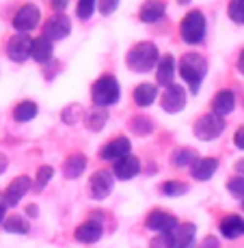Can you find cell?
I'll use <instances>...</instances> for the list:
<instances>
[{
  "label": "cell",
  "instance_id": "obj_1",
  "mask_svg": "<svg viewBox=\"0 0 244 248\" xmlns=\"http://www.w3.org/2000/svg\"><path fill=\"white\" fill-rule=\"evenodd\" d=\"M205 74H208V61L199 52H186L179 59V76L193 93H199Z\"/></svg>",
  "mask_w": 244,
  "mask_h": 248
},
{
  "label": "cell",
  "instance_id": "obj_2",
  "mask_svg": "<svg viewBox=\"0 0 244 248\" xmlns=\"http://www.w3.org/2000/svg\"><path fill=\"white\" fill-rule=\"evenodd\" d=\"M158 59H160L158 47L151 41H138V44H134L130 47V52L126 56V63L136 74H147V71H151L156 67Z\"/></svg>",
  "mask_w": 244,
  "mask_h": 248
},
{
  "label": "cell",
  "instance_id": "obj_3",
  "mask_svg": "<svg viewBox=\"0 0 244 248\" xmlns=\"http://www.w3.org/2000/svg\"><path fill=\"white\" fill-rule=\"evenodd\" d=\"M119 95H121V89H119L114 76H102V78L95 80L93 89H91V97H93V104L98 108H108L117 104Z\"/></svg>",
  "mask_w": 244,
  "mask_h": 248
},
{
  "label": "cell",
  "instance_id": "obj_4",
  "mask_svg": "<svg viewBox=\"0 0 244 248\" xmlns=\"http://www.w3.org/2000/svg\"><path fill=\"white\" fill-rule=\"evenodd\" d=\"M179 35L188 46H197L205 37V17L201 11H188L179 24Z\"/></svg>",
  "mask_w": 244,
  "mask_h": 248
},
{
  "label": "cell",
  "instance_id": "obj_5",
  "mask_svg": "<svg viewBox=\"0 0 244 248\" xmlns=\"http://www.w3.org/2000/svg\"><path fill=\"white\" fill-rule=\"evenodd\" d=\"M223 130H225V119L214 112L203 114V117H199L197 123H195V136L205 142L216 140V138L223 134Z\"/></svg>",
  "mask_w": 244,
  "mask_h": 248
},
{
  "label": "cell",
  "instance_id": "obj_6",
  "mask_svg": "<svg viewBox=\"0 0 244 248\" xmlns=\"http://www.w3.org/2000/svg\"><path fill=\"white\" fill-rule=\"evenodd\" d=\"M197 237V227L193 222H178V227L164 233L166 248H193Z\"/></svg>",
  "mask_w": 244,
  "mask_h": 248
},
{
  "label": "cell",
  "instance_id": "obj_7",
  "mask_svg": "<svg viewBox=\"0 0 244 248\" xmlns=\"http://www.w3.org/2000/svg\"><path fill=\"white\" fill-rule=\"evenodd\" d=\"M41 22V11L37 4H22L20 9L16 11V16H13V28H16V32H24V35H28L31 31H35L37 26H39Z\"/></svg>",
  "mask_w": 244,
  "mask_h": 248
},
{
  "label": "cell",
  "instance_id": "obj_8",
  "mask_svg": "<svg viewBox=\"0 0 244 248\" xmlns=\"http://www.w3.org/2000/svg\"><path fill=\"white\" fill-rule=\"evenodd\" d=\"M113 188H114V175H113V170L102 169V170H95V173L91 175V179H89V192H91V197H93L95 201H102V199H106L108 194L113 192Z\"/></svg>",
  "mask_w": 244,
  "mask_h": 248
},
{
  "label": "cell",
  "instance_id": "obj_9",
  "mask_svg": "<svg viewBox=\"0 0 244 248\" xmlns=\"http://www.w3.org/2000/svg\"><path fill=\"white\" fill-rule=\"evenodd\" d=\"M162 110L169 112V114H178L184 110L186 106V91L181 84H169V87H164V93H162Z\"/></svg>",
  "mask_w": 244,
  "mask_h": 248
},
{
  "label": "cell",
  "instance_id": "obj_10",
  "mask_svg": "<svg viewBox=\"0 0 244 248\" xmlns=\"http://www.w3.org/2000/svg\"><path fill=\"white\" fill-rule=\"evenodd\" d=\"M69 32H71V22L67 16H63V13H54V16L48 17L46 24H44V37L50 39L52 44L65 39Z\"/></svg>",
  "mask_w": 244,
  "mask_h": 248
},
{
  "label": "cell",
  "instance_id": "obj_11",
  "mask_svg": "<svg viewBox=\"0 0 244 248\" xmlns=\"http://www.w3.org/2000/svg\"><path fill=\"white\" fill-rule=\"evenodd\" d=\"M31 188H33L31 177L20 175V177H16L11 184L7 186V190H4V194H2V199H0V201L7 205V207H16V205L28 194V190H31Z\"/></svg>",
  "mask_w": 244,
  "mask_h": 248
},
{
  "label": "cell",
  "instance_id": "obj_12",
  "mask_svg": "<svg viewBox=\"0 0 244 248\" xmlns=\"http://www.w3.org/2000/svg\"><path fill=\"white\" fill-rule=\"evenodd\" d=\"M31 44H33V39L28 35L16 32V35L7 41V56L13 63H24L26 59H31Z\"/></svg>",
  "mask_w": 244,
  "mask_h": 248
},
{
  "label": "cell",
  "instance_id": "obj_13",
  "mask_svg": "<svg viewBox=\"0 0 244 248\" xmlns=\"http://www.w3.org/2000/svg\"><path fill=\"white\" fill-rule=\"evenodd\" d=\"M130 151H132L130 138L117 136V138H113L111 142H106V145L102 147V151H99V158H102V160H113V162H117V160H121L123 155H130Z\"/></svg>",
  "mask_w": 244,
  "mask_h": 248
},
{
  "label": "cell",
  "instance_id": "obj_14",
  "mask_svg": "<svg viewBox=\"0 0 244 248\" xmlns=\"http://www.w3.org/2000/svg\"><path fill=\"white\" fill-rule=\"evenodd\" d=\"M145 225L149 231H156V233H169L171 229L178 227V218L169 212H162V209H156L147 216Z\"/></svg>",
  "mask_w": 244,
  "mask_h": 248
},
{
  "label": "cell",
  "instance_id": "obj_15",
  "mask_svg": "<svg viewBox=\"0 0 244 248\" xmlns=\"http://www.w3.org/2000/svg\"><path fill=\"white\" fill-rule=\"evenodd\" d=\"M102 235H104V227L99 220H84L74 231V237L78 242H82V244H95V242L102 240Z\"/></svg>",
  "mask_w": 244,
  "mask_h": 248
},
{
  "label": "cell",
  "instance_id": "obj_16",
  "mask_svg": "<svg viewBox=\"0 0 244 248\" xmlns=\"http://www.w3.org/2000/svg\"><path fill=\"white\" fill-rule=\"evenodd\" d=\"M141 173V160L136 158V155H123L121 160H117L114 162V166H113V175L117 179H134L136 175Z\"/></svg>",
  "mask_w": 244,
  "mask_h": 248
},
{
  "label": "cell",
  "instance_id": "obj_17",
  "mask_svg": "<svg viewBox=\"0 0 244 248\" xmlns=\"http://www.w3.org/2000/svg\"><path fill=\"white\" fill-rule=\"evenodd\" d=\"M166 13V4L162 0H145L138 9V20L145 22V24H154L160 22Z\"/></svg>",
  "mask_w": 244,
  "mask_h": 248
},
{
  "label": "cell",
  "instance_id": "obj_18",
  "mask_svg": "<svg viewBox=\"0 0 244 248\" xmlns=\"http://www.w3.org/2000/svg\"><path fill=\"white\" fill-rule=\"evenodd\" d=\"M52 54H54V44H52L50 39H46L44 35L37 37V39H33V44H31V59L35 61V63H39V65L50 63Z\"/></svg>",
  "mask_w": 244,
  "mask_h": 248
},
{
  "label": "cell",
  "instance_id": "obj_19",
  "mask_svg": "<svg viewBox=\"0 0 244 248\" xmlns=\"http://www.w3.org/2000/svg\"><path fill=\"white\" fill-rule=\"evenodd\" d=\"M173 76H175V59L171 54L160 56L156 63L158 87H169V84H173Z\"/></svg>",
  "mask_w": 244,
  "mask_h": 248
},
{
  "label": "cell",
  "instance_id": "obj_20",
  "mask_svg": "<svg viewBox=\"0 0 244 248\" xmlns=\"http://www.w3.org/2000/svg\"><path fill=\"white\" fill-rule=\"evenodd\" d=\"M233 108H236V93L229 91V89L218 91L216 97H214V102H212V112L225 119L227 114L233 112Z\"/></svg>",
  "mask_w": 244,
  "mask_h": 248
},
{
  "label": "cell",
  "instance_id": "obj_21",
  "mask_svg": "<svg viewBox=\"0 0 244 248\" xmlns=\"http://www.w3.org/2000/svg\"><path fill=\"white\" fill-rule=\"evenodd\" d=\"M218 170V160L216 158H199L190 166V175L197 181H208L214 177V173Z\"/></svg>",
  "mask_w": 244,
  "mask_h": 248
},
{
  "label": "cell",
  "instance_id": "obj_22",
  "mask_svg": "<svg viewBox=\"0 0 244 248\" xmlns=\"http://www.w3.org/2000/svg\"><path fill=\"white\" fill-rule=\"evenodd\" d=\"M221 235L227 237V240H238V237L244 235V218L236 216V214H229L221 220Z\"/></svg>",
  "mask_w": 244,
  "mask_h": 248
},
{
  "label": "cell",
  "instance_id": "obj_23",
  "mask_svg": "<svg viewBox=\"0 0 244 248\" xmlns=\"http://www.w3.org/2000/svg\"><path fill=\"white\" fill-rule=\"evenodd\" d=\"M87 164H89L87 155H82V154H71L69 158L63 162V175H65L67 179H78L80 175L84 173Z\"/></svg>",
  "mask_w": 244,
  "mask_h": 248
},
{
  "label": "cell",
  "instance_id": "obj_24",
  "mask_svg": "<svg viewBox=\"0 0 244 248\" xmlns=\"http://www.w3.org/2000/svg\"><path fill=\"white\" fill-rule=\"evenodd\" d=\"M132 97H134V104H136V106L147 108V106H151V104L156 102V97H158V87H156V84L143 82V84H138V87L134 89Z\"/></svg>",
  "mask_w": 244,
  "mask_h": 248
},
{
  "label": "cell",
  "instance_id": "obj_25",
  "mask_svg": "<svg viewBox=\"0 0 244 248\" xmlns=\"http://www.w3.org/2000/svg\"><path fill=\"white\" fill-rule=\"evenodd\" d=\"M197 160H199L197 151L188 149V147H181V149H178L173 155H171V164H173L175 169H190Z\"/></svg>",
  "mask_w": 244,
  "mask_h": 248
},
{
  "label": "cell",
  "instance_id": "obj_26",
  "mask_svg": "<svg viewBox=\"0 0 244 248\" xmlns=\"http://www.w3.org/2000/svg\"><path fill=\"white\" fill-rule=\"evenodd\" d=\"M37 112H39L37 104L31 102V99H26V102H20L16 108H13V119L20 121V123H28L37 117Z\"/></svg>",
  "mask_w": 244,
  "mask_h": 248
},
{
  "label": "cell",
  "instance_id": "obj_27",
  "mask_svg": "<svg viewBox=\"0 0 244 248\" xmlns=\"http://www.w3.org/2000/svg\"><path fill=\"white\" fill-rule=\"evenodd\" d=\"M106 121H108L106 108H98V106H95L93 110H89L87 117H84V123H87V127L91 132H102V127L106 125Z\"/></svg>",
  "mask_w": 244,
  "mask_h": 248
},
{
  "label": "cell",
  "instance_id": "obj_28",
  "mask_svg": "<svg viewBox=\"0 0 244 248\" xmlns=\"http://www.w3.org/2000/svg\"><path fill=\"white\" fill-rule=\"evenodd\" d=\"M2 227L7 233H16V235H26L31 231V225H28V220L24 216H7Z\"/></svg>",
  "mask_w": 244,
  "mask_h": 248
},
{
  "label": "cell",
  "instance_id": "obj_29",
  "mask_svg": "<svg viewBox=\"0 0 244 248\" xmlns=\"http://www.w3.org/2000/svg\"><path fill=\"white\" fill-rule=\"evenodd\" d=\"M130 127H132L134 134H138V136H147V134H151V132H154V123H151L145 114L134 117L132 123H130Z\"/></svg>",
  "mask_w": 244,
  "mask_h": 248
},
{
  "label": "cell",
  "instance_id": "obj_30",
  "mask_svg": "<svg viewBox=\"0 0 244 248\" xmlns=\"http://www.w3.org/2000/svg\"><path fill=\"white\" fill-rule=\"evenodd\" d=\"M52 175H54V169H52V166H48V164L39 166V169H37V175H35V184H33V188H35L37 192H41V190H44L46 186L50 184Z\"/></svg>",
  "mask_w": 244,
  "mask_h": 248
},
{
  "label": "cell",
  "instance_id": "obj_31",
  "mask_svg": "<svg viewBox=\"0 0 244 248\" xmlns=\"http://www.w3.org/2000/svg\"><path fill=\"white\" fill-rule=\"evenodd\" d=\"M162 192H164L166 197H181V194L188 192V186H186L184 181H166V184L162 186Z\"/></svg>",
  "mask_w": 244,
  "mask_h": 248
},
{
  "label": "cell",
  "instance_id": "obj_32",
  "mask_svg": "<svg viewBox=\"0 0 244 248\" xmlns=\"http://www.w3.org/2000/svg\"><path fill=\"white\" fill-rule=\"evenodd\" d=\"M95 4H98V0H78V4H76V16H78L80 20H89L95 11Z\"/></svg>",
  "mask_w": 244,
  "mask_h": 248
},
{
  "label": "cell",
  "instance_id": "obj_33",
  "mask_svg": "<svg viewBox=\"0 0 244 248\" xmlns=\"http://www.w3.org/2000/svg\"><path fill=\"white\" fill-rule=\"evenodd\" d=\"M227 11H229V17L236 24H244V0H231Z\"/></svg>",
  "mask_w": 244,
  "mask_h": 248
},
{
  "label": "cell",
  "instance_id": "obj_34",
  "mask_svg": "<svg viewBox=\"0 0 244 248\" xmlns=\"http://www.w3.org/2000/svg\"><path fill=\"white\" fill-rule=\"evenodd\" d=\"M227 190L238 199H244V177L238 175V177H231L227 181Z\"/></svg>",
  "mask_w": 244,
  "mask_h": 248
},
{
  "label": "cell",
  "instance_id": "obj_35",
  "mask_svg": "<svg viewBox=\"0 0 244 248\" xmlns=\"http://www.w3.org/2000/svg\"><path fill=\"white\" fill-rule=\"evenodd\" d=\"M80 112H82V106H80V104H71V106H67L63 110V121L74 125V123H78Z\"/></svg>",
  "mask_w": 244,
  "mask_h": 248
},
{
  "label": "cell",
  "instance_id": "obj_36",
  "mask_svg": "<svg viewBox=\"0 0 244 248\" xmlns=\"http://www.w3.org/2000/svg\"><path fill=\"white\" fill-rule=\"evenodd\" d=\"M117 4L119 0H99V11H102V16H113Z\"/></svg>",
  "mask_w": 244,
  "mask_h": 248
},
{
  "label": "cell",
  "instance_id": "obj_37",
  "mask_svg": "<svg viewBox=\"0 0 244 248\" xmlns=\"http://www.w3.org/2000/svg\"><path fill=\"white\" fill-rule=\"evenodd\" d=\"M233 145H236L238 149H242V151H244V125L238 127V132L233 134Z\"/></svg>",
  "mask_w": 244,
  "mask_h": 248
},
{
  "label": "cell",
  "instance_id": "obj_38",
  "mask_svg": "<svg viewBox=\"0 0 244 248\" xmlns=\"http://www.w3.org/2000/svg\"><path fill=\"white\" fill-rule=\"evenodd\" d=\"M199 248H221V242H218L214 235H208L203 242H201Z\"/></svg>",
  "mask_w": 244,
  "mask_h": 248
},
{
  "label": "cell",
  "instance_id": "obj_39",
  "mask_svg": "<svg viewBox=\"0 0 244 248\" xmlns=\"http://www.w3.org/2000/svg\"><path fill=\"white\" fill-rule=\"evenodd\" d=\"M7 166H9V160H7V155L4 154H0V175L7 170Z\"/></svg>",
  "mask_w": 244,
  "mask_h": 248
},
{
  "label": "cell",
  "instance_id": "obj_40",
  "mask_svg": "<svg viewBox=\"0 0 244 248\" xmlns=\"http://www.w3.org/2000/svg\"><path fill=\"white\" fill-rule=\"evenodd\" d=\"M238 71L244 76V50L240 52V56H238Z\"/></svg>",
  "mask_w": 244,
  "mask_h": 248
},
{
  "label": "cell",
  "instance_id": "obj_41",
  "mask_svg": "<svg viewBox=\"0 0 244 248\" xmlns=\"http://www.w3.org/2000/svg\"><path fill=\"white\" fill-rule=\"evenodd\" d=\"M4 218H7V205L0 201V225L4 222Z\"/></svg>",
  "mask_w": 244,
  "mask_h": 248
},
{
  "label": "cell",
  "instance_id": "obj_42",
  "mask_svg": "<svg viewBox=\"0 0 244 248\" xmlns=\"http://www.w3.org/2000/svg\"><path fill=\"white\" fill-rule=\"evenodd\" d=\"M26 214H28V216H37V214H39V209H37L35 205H28V207H26Z\"/></svg>",
  "mask_w": 244,
  "mask_h": 248
},
{
  "label": "cell",
  "instance_id": "obj_43",
  "mask_svg": "<svg viewBox=\"0 0 244 248\" xmlns=\"http://www.w3.org/2000/svg\"><path fill=\"white\" fill-rule=\"evenodd\" d=\"M236 170H238V173H240V175H242V177H244V158L236 162Z\"/></svg>",
  "mask_w": 244,
  "mask_h": 248
},
{
  "label": "cell",
  "instance_id": "obj_44",
  "mask_svg": "<svg viewBox=\"0 0 244 248\" xmlns=\"http://www.w3.org/2000/svg\"><path fill=\"white\" fill-rule=\"evenodd\" d=\"M178 2H179V4H188L190 0H178Z\"/></svg>",
  "mask_w": 244,
  "mask_h": 248
}]
</instances>
